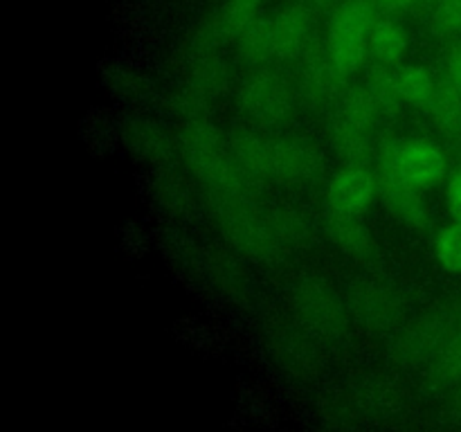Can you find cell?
Returning <instances> with one entry per match:
<instances>
[{
    "label": "cell",
    "instance_id": "6da1fadb",
    "mask_svg": "<svg viewBox=\"0 0 461 432\" xmlns=\"http://www.w3.org/2000/svg\"><path fill=\"white\" fill-rule=\"evenodd\" d=\"M376 16L369 0H347L333 14L327 32V57L338 72L358 70L369 50V34Z\"/></svg>",
    "mask_w": 461,
    "mask_h": 432
},
{
    "label": "cell",
    "instance_id": "7a4b0ae2",
    "mask_svg": "<svg viewBox=\"0 0 461 432\" xmlns=\"http://www.w3.org/2000/svg\"><path fill=\"white\" fill-rule=\"evenodd\" d=\"M387 171L394 174L401 183L421 192V189H430L444 180L446 158L432 142L412 140L392 151Z\"/></svg>",
    "mask_w": 461,
    "mask_h": 432
},
{
    "label": "cell",
    "instance_id": "3957f363",
    "mask_svg": "<svg viewBox=\"0 0 461 432\" xmlns=\"http://www.w3.org/2000/svg\"><path fill=\"white\" fill-rule=\"evenodd\" d=\"M376 178L363 166H347L338 171L329 184V205L340 214H356L367 210L376 196Z\"/></svg>",
    "mask_w": 461,
    "mask_h": 432
},
{
    "label": "cell",
    "instance_id": "277c9868",
    "mask_svg": "<svg viewBox=\"0 0 461 432\" xmlns=\"http://www.w3.org/2000/svg\"><path fill=\"white\" fill-rule=\"evenodd\" d=\"M311 25L313 18L311 12L302 4H291L284 7L275 18H270V27H273V43L275 54L277 57H295L304 50L306 40H309Z\"/></svg>",
    "mask_w": 461,
    "mask_h": 432
},
{
    "label": "cell",
    "instance_id": "5b68a950",
    "mask_svg": "<svg viewBox=\"0 0 461 432\" xmlns=\"http://www.w3.org/2000/svg\"><path fill=\"white\" fill-rule=\"evenodd\" d=\"M383 187V201L390 205V210L394 214H399L401 219L408 220V223L419 225L426 220V202L419 196V189L410 187V184L401 183L394 174L387 171L385 178L381 183Z\"/></svg>",
    "mask_w": 461,
    "mask_h": 432
},
{
    "label": "cell",
    "instance_id": "8992f818",
    "mask_svg": "<svg viewBox=\"0 0 461 432\" xmlns=\"http://www.w3.org/2000/svg\"><path fill=\"white\" fill-rule=\"evenodd\" d=\"M369 50L383 66H394L408 52V40L401 27L387 18H376L369 34Z\"/></svg>",
    "mask_w": 461,
    "mask_h": 432
},
{
    "label": "cell",
    "instance_id": "52a82bcc",
    "mask_svg": "<svg viewBox=\"0 0 461 432\" xmlns=\"http://www.w3.org/2000/svg\"><path fill=\"white\" fill-rule=\"evenodd\" d=\"M392 90L410 104H430L437 93V86L426 68L405 66L392 79Z\"/></svg>",
    "mask_w": 461,
    "mask_h": 432
},
{
    "label": "cell",
    "instance_id": "ba28073f",
    "mask_svg": "<svg viewBox=\"0 0 461 432\" xmlns=\"http://www.w3.org/2000/svg\"><path fill=\"white\" fill-rule=\"evenodd\" d=\"M261 0H225L219 14V27L223 34L239 36L259 18Z\"/></svg>",
    "mask_w": 461,
    "mask_h": 432
},
{
    "label": "cell",
    "instance_id": "9c48e42d",
    "mask_svg": "<svg viewBox=\"0 0 461 432\" xmlns=\"http://www.w3.org/2000/svg\"><path fill=\"white\" fill-rule=\"evenodd\" d=\"M435 256L448 273H461V220L439 230L435 238Z\"/></svg>",
    "mask_w": 461,
    "mask_h": 432
},
{
    "label": "cell",
    "instance_id": "30bf717a",
    "mask_svg": "<svg viewBox=\"0 0 461 432\" xmlns=\"http://www.w3.org/2000/svg\"><path fill=\"white\" fill-rule=\"evenodd\" d=\"M239 40H241L243 52L250 58L275 57L273 27H270V21H266V18H257V21L239 36Z\"/></svg>",
    "mask_w": 461,
    "mask_h": 432
},
{
    "label": "cell",
    "instance_id": "8fae6325",
    "mask_svg": "<svg viewBox=\"0 0 461 432\" xmlns=\"http://www.w3.org/2000/svg\"><path fill=\"white\" fill-rule=\"evenodd\" d=\"M430 104L437 122L444 129H461V90L455 88V86L446 90H437Z\"/></svg>",
    "mask_w": 461,
    "mask_h": 432
},
{
    "label": "cell",
    "instance_id": "7c38bea8",
    "mask_svg": "<svg viewBox=\"0 0 461 432\" xmlns=\"http://www.w3.org/2000/svg\"><path fill=\"white\" fill-rule=\"evenodd\" d=\"M273 84H255L248 90V106L252 112L264 117H275L282 111V97Z\"/></svg>",
    "mask_w": 461,
    "mask_h": 432
},
{
    "label": "cell",
    "instance_id": "4fadbf2b",
    "mask_svg": "<svg viewBox=\"0 0 461 432\" xmlns=\"http://www.w3.org/2000/svg\"><path fill=\"white\" fill-rule=\"evenodd\" d=\"M435 21L446 32H461V0H439Z\"/></svg>",
    "mask_w": 461,
    "mask_h": 432
},
{
    "label": "cell",
    "instance_id": "5bb4252c",
    "mask_svg": "<svg viewBox=\"0 0 461 432\" xmlns=\"http://www.w3.org/2000/svg\"><path fill=\"white\" fill-rule=\"evenodd\" d=\"M446 202H448V212L455 220H461V169L453 171L446 187Z\"/></svg>",
    "mask_w": 461,
    "mask_h": 432
},
{
    "label": "cell",
    "instance_id": "9a60e30c",
    "mask_svg": "<svg viewBox=\"0 0 461 432\" xmlns=\"http://www.w3.org/2000/svg\"><path fill=\"white\" fill-rule=\"evenodd\" d=\"M419 0H381L383 7L392 9V12H405V9H412Z\"/></svg>",
    "mask_w": 461,
    "mask_h": 432
},
{
    "label": "cell",
    "instance_id": "2e32d148",
    "mask_svg": "<svg viewBox=\"0 0 461 432\" xmlns=\"http://www.w3.org/2000/svg\"><path fill=\"white\" fill-rule=\"evenodd\" d=\"M450 79H453V86L461 90V50L453 57L450 61Z\"/></svg>",
    "mask_w": 461,
    "mask_h": 432
},
{
    "label": "cell",
    "instance_id": "e0dca14e",
    "mask_svg": "<svg viewBox=\"0 0 461 432\" xmlns=\"http://www.w3.org/2000/svg\"><path fill=\"white\" fill-rule=\"evenodd\" d=\"M311 3H315V4H329V3H331V0H311Z\"/></svg>",
    "mask_w": 461,
    "mask_h": 432
}]
</instances>
